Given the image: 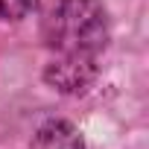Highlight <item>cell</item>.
Masks as SVG:
<instances>
[{"instance_id": "6da1fadb", "label": "cell", "mask_w": 149, "mask_h": 149, "mask_svg": "<svg viewBox=\"0 0 149 149\" xmlns=\"http://www.w3.org/2000/svg\"><path fill=\"white\" fill-rule=\"evenodd\" d=\"M50 61L44 79L61 94H85L108 44V18L100 0H56L44 18Z\"/></svg>"}, {"instance_id": "7a4b0ae2", "label": "cell", "mask_w": 149, "mask_h": 149, "mask_svg": "<svg viewBox=\"0 0 149 149\" xmlns=\"http://www.w3.org/2000/svg\"><path fill=\"white\" fill-rule=\"evenodd\" d=\"M32 149H85V140L73 123L47 120L32 134Z\"/></svg>"}, {"instance_id": "3957f363", "label": "cell", "mask_w": 149, "mask_h": 149, "mask_svg": "<svg viewBox=\"0 0 149 149\" xmlns=\"http://www.w3.org/2000/svg\"><path fill=\"white\" fill-rule=\"evenodd\" d=\"M38 6V0H0V21H21Z\"/></svg>"}]
</instances>
